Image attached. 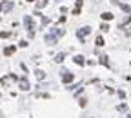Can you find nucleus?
<instances>
[{"label":"nucleus","mask_w":131,"mask_h":118,"mask_svg":"<svg viewBox=\"0 0 131 118\" xmlns=\"http://www.w3.org/2000/svg\"><path fill=\"white\" fill-rule=\"evenodd\" d=\"M98 64H102V65H106V67H109V56H107V55H102L100 58H98Z\"/></svg>","instance_id":"obj_13"},{"label":"nucleus","mask_w":131,"mask_h":118,"mask_svg":"<svg viewBox=\"0 0 131 118\" xmlns=\"http://www.w3.org/2000/svg\"><path fill=\"white\" fill-rule=\"evenodd\" d=\"M118 7L122 9L124 13H131V6H128V4H118Z\"/></svg>","instance_id":"obj_19"},{"label":"nucleus","mask_w":131,"mask_h":118,"mask_svg":"<svg viewBox=\"0 0 131 118\" xmlns=\"http://www.w3.org/2000/svg\"><path fill=\"white\" fill-rule=\"evenodd\" d=\"M100 18H102V22H109V20H113V13L111 11H104L100 15Z\"/></svg>","instance_id":"obj_8"},{"label":"nucleus","mask_w":131,"mask_h":118,"mask_svg":"<svg viewBox=\"0 0 131 118\" xmlns=\"http://www.w3.org/2000/svg\"><path fill=\"white\" fill-rule=\"evenodd\" d=\"M0 2H6V0H0Z\"/></svg>","instance_id":"obj_31"},{"label":"nucleus","mask_w":131,"mask_h":118,"mask_svg":"<svg viewBox=\"0 0 131 118\" xmlns=\"http://www.w3.org/2000/svg\"><path fill=\"white\" fill-rule=\"evenodd\" d=\"M93 2H95V4H98V2H102V0H93Z\"/></svg>","instance_id":"obj_30"},{"label":"nucleus","mask_w":131,"mask_h":118,"mask_svg":"<svg viewBox=\"0 0 131 118\" xmlns=\"http://www.w3.org/2000/svg\"><path fill=\"white\" fill-rule=\"evenodd\" d=\"M62 84H66V86H67V84H71L73 80H75V73H69V71H64L62 73Z\"/></svg>","instance_id":"obj_5"},{"label":"nucleus","mask_w":131,"mask_h":118,"mask_svg":"<svg viewBox=\"0 0 131 118\" xmlns=\"http://www.w3.org/2000/svg\"><path fill=\"white\" fill-rule=\"evenodd\" d=\"M82 6H84V0H77L75 2V7L71 9V13L75 16H80V13H82Z\"/></svg>","instance_id":"obj_6"},{"label":"nucleus","mask_w":131,"mask_h":118,"mask_svg":"<svg viewBox=\"0 0 131 118\" xmlns=\"http://www.w3.org/2000/svg\"><path fill=\"white\" fill-rule=\"evenodd\" d=\"M89 35H91V26H82V27H78V29L75 31V36H77V40L80 42V44H84Z\"/></svg>","instance_id":"obj_2"},{"label":"nucleus","mask_w":131,"mask_h":118,"mask_svg":"<svg viewBox=\"0 0 131 118\" xmlns=\"http://www.w3.org/2000/svg\"><path fill=\"white\" fill-rule=\"evenodd\" d=\"M95 45L97 47H104L106 45V40H104V36H102V35H98L97 38H95Z\"/></svg>","instance_id":"obj_12"},{"label":"nucleus","mask_w":131,"mask_h":118,"mask_svg":"<svg viewBox=\"0 0 131 118\" xmlns=\"http://www.w3.org/2000/svg\"><path fill=\"white\" fill-rule=\"evenodd\" d=\"M11 36V31H0V38H9Z\"/></svg>","instance_id":"obj_21"},{"label":"nucleus","mask_w":131,"mask_h":118,"mask_svg":"<svg viewBox=\"0 0 131 118\" xmlns=\"http://www.w3.org/2000/svg\"><path fill=\"white\" fill-rule=\"evenodd\" d=\"M73 62L77 64V65H86V60H84L82 55H75V56H73Z\"/></svg>","instance_id":"obj_9"},{"label":"nucleus","mask_w":131,"mask_h":118,"mask_svg":"<svg viewBox=\"0 0 131 118\" xmlns=\"http://www.w3.org/2000/svg\"><path fill=\"white\" fill-rule=\"evenodd\" d=\"M64 58H66V53H58V55H55V62H58V64H62V62H64Z\"/></svg>","instance_id":"obj_18"},{"label":"nucleus","mask_w":131,"mask_h":118,"mask_svg":"<svg viewBox=\"0 0 131 118\" xmlns=\"http://www.w3.org/2000/svg\"><path fill=\"white\" fill-rule=\"evenodd\" d=\"M18 45H20V47H27L29 44H27V40H20V42H18Z\"/></svg>","instance_id":"obj_23"},{"label":"nucleus","mask_w":131,"mask_h":118,"mask_svg":"<svg viewBox=\"0 0 131 118\" xmlns=\"http://www.w3.org/2000/svg\"><path fill=\"white\" fill-rule=\"evenodd\" d=\"M78 105H80V107H86V105H87V100H86V98H78Z\"/></svg>","instance_id":"obj_22"},{"label":"nucleus","mask_w":131,"mask_h":118,"mask_svg":"<svg viewBox=\"0 0 131 118\" xmlns=\"http://www.w3.org/2000/svg\"><path fill=\"white\" fill-rule=\"evenodd\" d=\"M66 20H67V18H66V16H60V18H58V24H64Z\"/></svg>","instance_id":"obj_26"},{"label":"nucleus","mask_w":131,"mask_h":118,"mask_svg":"<svg viewBox=\"0 0 131 118\" xmlns=\"http://www.w3.org/2000/svg\"><path fill=\"white\" fill-rule=\"evenodd\" d=\"M24 26H26L27 33H29V31H35V20H33L31 15H26V16H24Z\"/></svg>","instance_id":"obj_4"},{"label":"nucleus","mask_w":131,"mask_h":118,"mask_svg":"<svg viewBox=\"0 0 131 118\" xmlns=\"http://www.w3.org/2000/svg\"><path fill=\"white\" fill-rule=\"evenodd\" d=\"M13 82H18V76L15 73H7L6 76L0 78V86H9V84H13Z\"/></svg>","instance_id":"obj_3"},{"label":"nucleus","mask_w":131,"mask_h":118,"mask_svg":"<svg viewBox=\"0 0 131 118\" xmlns=\"http://www.w3.org/2000/svg\"><path fill=\"white\" fill-rule=\"evenodd\" d=\"M44 44H48V45H57V44H58L57 27H49V31L44 35Z\"/></svg>","instance_id":"obj_1"},{"label":"nucleus","mask_w":131,"mask_h":118,"mask_svg":"<svg viewBox=\"0 0 131 118\" xmlns=\"http://www.w3.org/2000/svg\"><path fill=\"white\" fill-rule=\"evenodd\" d=\"M26 2H29V4H35V2H36V0H26Z\"/></svg>","instance_id":"obj_29"},{"label":"nucleus","mask_w":131,"mask_h":118,"mask_svg":"<svg viewBox=\"0 0 131 118\" xmlns=\"http://www.w3.org/2000/svg\"><path fill=\"white\" fill-rule=\"evenodd\" d=\"M126 109H128V105H126V103H120V105H118V111H126Z\"/></svg>","instance_id":"obj_25"},{"label":"nucleus","mask_w":131,"mask_h":118,"mask_svg":"<svg viewBox=\"0 0 131 118\" xmlns=\"http://www.w3.org/2000/svg\"><path fill=\"white\" fill-rule=\"evenodd\" d=\"M109 2H111V4H113V6H118V4H120V2H118V0H109Z\"/></svg>","instance_id":"obj_27"},{"label":"nucleus","mask_w":131,"mask_h":118,"mask_svg":"<svg viewBox=\"0 0 131 118\" xmlns=\"http://www.w3.org/2000/svg\"><path fill=\"white\" fill-rule=\"evenodd\" d=\"M129 22H131V13H129V16H128V18H124V20H122V22H120V26H118V29H124V27H126V26H128V24H129Z\"/></svg>","instance_id":"obj_17"},{"label":"nucleus","mask_w":131,"mask_h":118,"mask_svg":"<svg viewBox=\"0 0 131 118\" xmlns=\"http://www.w3.org/2000/svg\"><path fill=\"white\" fill-rule=\"evenodd\" d=\"M100 31H102V33H107V31H109V24H107V22H102V24H100Z\"/></svg>","instance_id":"obj_20"},{"label":"nucleus","mask_w":131,"mask_h":118,"mask_svg":"<svg viewBox=\"0 0 131 118\" xmlns=\"http://www.w3.org/2000/svg\"><path fill=\"white\" fill-rule=\"evenodd\" d=\"M82 91H84V87H78L77 91H75V96H80V94H82Z\"/></svg>","instance_id":"obj_24"},{"label":"nucleus","mask_w":131,"mask_h":118,"mask_svg":"<svg viewBox=\"0 0 131 118\" xmlns=\"http://www.w3.org/2000/svg\"><path fill=\"white\" fill-rule=\"evenodd\" d=\"M15 51H16V45H7L6 49H4V56H11Z\"/></svg>","instance_id":"obj_10"},{"label":"nucleus","mask_w":131,"mask_h":118,"mask_svg":"<svg viewBox=\"0 0 131 118\" xmlns=\"http://www.w3.org/2000/svg\"><path fill=\"white\" fill-rule=\"evenodd\" d=\"M13 6H15L13 2H9V0H6V2H4V7H2V13H9V11L13 9Z\"/></svg>","instance_id":"obj_11"},{"label":"nucleus","mask_w":131,"mask_h":118,"mask_svg":"<svg viewBox=\"0 0 131 118\" xmlns=\"http://www.w3.org/2000/svg\"><path fill=\"white\" fill-rule=\"evenodd\" d=\"M40 20H42V22H40V27H42V29H44L46 26H49V24H51V18H48V16H44V15L40 16Z\"/></svg>","instance_id":"obj_14"},{"label":"nucleus","mask_w":131,"mask_h":118,"mask_svg":"<svg viewBox=\"0 0 131 118\" xmlns=\"http://www.w3.org/2000/svg\"><path fill=\"white\" fill-rule=\"evenodd\" d=\"M35 4H36V9H44L49 4V0H38V2H35Z\"/></svg>","instance_id":"obj_16"},{"label":"nucleus","mask_w":131,"mask_h":118,"mask_svg":"<svg viewBox=\"0 0 131 118\" xmlns=\"http://www.w3.org/2000/svg\"><path fill=\"white\" fill-rule=\"evenodd\" d=\"M2 7H4V2H0V13H2Z\"/></svg>","instance_id":"obj_28"},{"label":"nucleus","mask_w":131,"mask_h":118,"mask_svg":"<svg viewBox=\"0 0 131 118\" xmlns=\"http://www.w3.org/2000/svg\"><path fill=\"white\" fill-rule=\"evenodd\" d=\"M18 87H20V91H29V89H31V86H29V82H27L26 76L18 78Z\"/></svg>","instance_id":"obj_7"},{"label":"nucleus","mask_w":131,"mask_h":118,"mask_svg":"<svg viewBox=\"0 0 131 118\" xmlns=\"http://www.w3.org/2000/svg\"><path fill=\"white\" fill-rule=\"evenodd\" d=\"M35 76H36V78H38L40 82H42V80H46V73H44L42 69H36V71H35Z\"/></svg>","instance_id":"obj_15"}]
</instances>
